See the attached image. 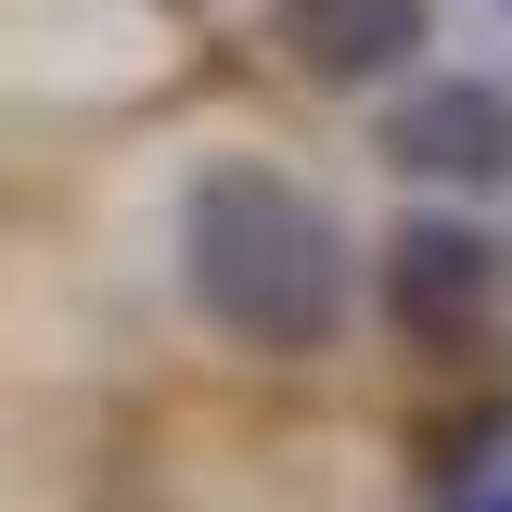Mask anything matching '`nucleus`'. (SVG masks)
<instances>
[{"label":"nucleus","mask_w":512,"mask_h":512,"mask_svg":"<svg viewBox=\"0 0 512 512\" xmlns=\"http://www.w3.org/2000/svg\"><path fill=\"white\" fill-rule=\"evenodd\" d=\"M167 244H180V308L256 372H320L372 308V256L346 231V205L295 180L282 154H205L180 180Z\"/></svg>","instance_id":"nucleus-1"},{"label":"nucleus","mask_w":512,"mask_h":512,"mask_svg":"<svg viewBox=\"0 0 512 512\" xmlns=\"http://www.w3.org/2000/svg\"><path fill=\"white\" fill-rule=\"evenodd\" d=\"M512 308V244L487 205H448L423 192L397 231L372 244V320L410 346V359H474Z\"/></svg>","instance_id":"nucleus-2"},{"label":"nucleus","mask_w":512,"mask_h":512,"mask_svg":"<svg viewBox=\"0 0 512 512\" xmlns=\"http://www.w3.org/2000/svg\"><path fill=\"white\" fill-rule=\"evenodd\" d=\"M372 154L410 192L500 205L512 192V77L500 64H423V77H397L384 116H372Z\"/></svg>","instance_id":"nucleus-3"},{"label":"nucleus","mask_w":512,"mask_h":512,"mask_svg":"<svg viewBox=\"0 0 512 512\" xmlns=\"http://www.w3.org/2000/svg\"><path fill=\"white\" fill-rule=\"evenodd\" d=\"M448 0H256V52L320 103H384L397 77L436 64Z\"/></svg>","instance_id":"nucleus-4"},{"label":"nucleus","mask_w":512,"mask_h":512,"mask_svg":"<svg viewBox=\"0 0 512 512\" xmlns=\"http://www.w3.org/2000/svg\"><path fill=\"white\" fill-rule=\"evenodd\" d=\"M461 512H512V461H500V474H487V487H474Z\"/></svg>","instance_id":"nucleus-5"},{"label":"nucleus","mask_w":512,"mask_h":512,"mask_svg":"<svg viewBox=\"0 0 512 512\" xmlns=\"http://www.w3.org/2000/svg\"><path fill=\"white\" fill-rule=\"evenodd\" d=\"M154 13H218V0H154Z\"/></svg>","instance_id":"nucleus-6"},{"label":"nucleus","mask_w":512,"mask_h":512,"mask_svg":"<svg viewBox=\"0 0 512 512\" xmlns=\"http://www.w3.org/2000/svg\"><path fill=\"white\" fill-rule=\"evenodd\" d=\"M500 13H512V0H500Z\"/></svg>","instance_id":"nucleus-7"}]
</instances>
